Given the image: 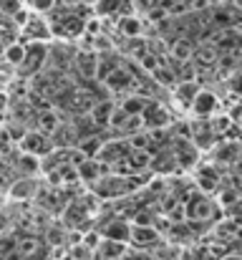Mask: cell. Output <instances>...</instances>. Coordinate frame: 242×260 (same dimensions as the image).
Wrapping results in <instances>:
<instances>
[{
	"instance_id": "1",
	"label": "cell",
	"mask_w": 242,
	"mask_h": 260,
	"mask_svg": "<svg viewBox=\"0 0 242 260\" xmlns=\"http://www.w3.org/2000/svg\"><path fill=\"white\" fill-rule=\"evenodd\" d=\"M182 207H184V217L187 220H210L215 215V205L204 197V192L189 194L187 205H182Z\"/></svg>"
},
{
	"instance_id": "2",
	"label": "cell",
	"mask_w": 242,
	"mask_h": 260,
	"mask_svg": "<svg viewBox=\"0 0 242 260\" xmlns=\"http://www.w3.org/2000/svg\"><path fill=\"white\" fill-rule=\"evenodd\" d=\"M101 84L109 88V91H114V93H124V91H129V88L134 86V74H129L126 69L116 66V69H111L101 79Z\"/></svg>"
},
{
	"instance_id": "3",
	"label": "cell",
	"mask_w": 242,
	"mask_h": 260,
	"mask_svg": "<svg viewBox=\"0 0 242 260\" xmlns=\"http://www.w3.org/2000/svg\"><path fill=\"white\" fill-rule=\"evenodd\" d=\"M20 147H23V152H28V154L46 157L48 149H51V142H48V137H46L43 132H28V134L20 137Z\"/></svg>"
},
{
	"instance_id": "4",
	"label": "cell",
	"mask_w": 242,
	"mask_h": 260,
	"mask_svg": "<svg viewBox=\"0 0 242 260\" xmlns=\"http://www.w3.org/2000/svg\"><path fill=\"white\" fill-rule=\"evenodd\" d=\"M169 121H171V116H169V111H166L164 106L147 101V106H144V111H142V124H144V126L161 129V126H166Z\"/></svg>"
},
{
	"instance_id": "5",
	"label": "cell",
	"mask_w": 242,
	"mask_h": 260,
	"mask_svg": "<svg viewBox=\"0 0 242 260\" xmlns=\"http://www.w3.org/2000/svg\"><path fill=\"white\" fill-rule=\"evenodd\" d=\"M46 58H48V48H46L43 43L33 41L30 46H25V56H23V63H20V66H25V69H30V71H38Z\"/></svg>"
},
{
	"instance_id": "6",
	"label": "cell",
	"mask_w": 242,
	"mask_h": 260,
	"mask_svg": "<svg viewBox=\"0 0 242 260\" xmlns=\"http://www.w3.org/2000/svg\"><path fill=\"white\" fill-rule=\"evenodd\" d=\"M129 154V144L126 142H109V144H103L101 142V147H98V152H96V157H98V162H116V159H121V157H126Z\"/></svg>"
},
{
	"instance_id": "7",
	"label": "cell",
	"mask_w": 242,
	"mask_h": 260,
	"mask_svg": "<svg viewBox=\"0 0 242 260\" xmlns=\"http://www.w3.org/2000/svg\"><path fill=\"white\" fill-rule=\"evenodd\" d=\"M159 240V230L154 225H131L129 230V243L134 245H154Z\"/></svg>"
},
{
	"instance_id": "8",
	"label": "cell",
	"mask_w": 242,
	"mask_h": 260,
	"mask_svg": "<svg viewBox=\"0 0 242 260\" xmlns=\"http://www.w3.org/2000/svg\"><path fill=\"white\" fill-rule=\"evenodd\" d=\"M212 23L222 30V28H230V25H237V5H230L225 8L222 3L220 5H212Z\"/></svg>"
},
{
	"instance_id": "9",
	"label": "cell",
	"mask_w": 242,
	"mask_h": 260,
	"mask_svg": "<svg viewBox=\"0 0 242 260\" xmlns=\"http://www.w3.org/2000/svg\"><path fill=\"white\" fill-rule=\"evenodd\" d=\"M189 109L194 114H199V116H212L215 109H217V96L210 93V91H197V96L192 99Z\"/></svg>"
},
{
	"instance_id": "10",
	"label": "cell",
	"mask_w": 242,
	"mask_h": 260,
	"mask_svg": "<svg viewBox=\"0 0 242 260\" xmlns=\"http://www.w3.org/2000/svg\"><path fill=\"white\" fill-rule=\"evenodd\" d=\"M8 194H10V200H30L33 194H38V182L33 177H23L10 184Z\"/></svg>"
},
{
	"instance_id": "11",
	"label": "cell",
	"mask_w": 242,
	"mask_h": 260,
	"mask_svg": "<svg viewBox=\"0 0 242 260\" xmlns=\"http://www.w3.org/2000/svg\"><path fill=\"white\" fill-rule=\"evenodd\" d=\"M129 230H131V222H126V220H111L101 230V238L116 240V243H129Z\"/></svg>"
},
{
	"instance_id": "12",
	"label": "cell",
	"mask_w": 242,
	"mask_h": 260,
	"mask_svg": "<svg viewBox=\"0 0 242 260\" xmlns=\"http://www.w3.org/2000/svg\"><path fill=\"white\" fill-rule=\"evenodd\" d=\"M197 91H199V84H197L194 79L177 81V84H174V99H177V104H182L184 109H189V104H192V99L197 96Z\"/></svg>"
},
{
	"instance_id": "13",
	"label": "cell",
	"mask_w": 242,
	"mask_h": 260,
	"mask_svg": "<svg viewBox=\"0 0 242 260\" xmlns=\"http://www.w3.org/2000/svg\"><path fill=\"white\" fill-rule=\"evenodd\" d=\"M114 109H116V101H111V99H103V101L93 104V106L88 109V111H91V124H93V126H106Z\"/></svg>"
},
{
	"instance_id": "14",
	"label": "cell",
	"mask_w": 242,
	"mask_h": 260,
	"mask_svg": "<svg viewBox=\"0 0 242 260\" xmlns=\"http://www.w3.org/2000/svg\"><path fill=\"white\" fill-rule=\"evenodd\" d=\"M215 152H217V162L235 165L237 154H240V142L237 139H225V142H220V147H215Z\"/></svg>"
},
{
	"instance_id": "15",
	"label": "cell",
	"mask_w": 242,
	"mask_h": 260,
	"mask_svg": "<svg viewBox=\"0 0 242 260\" xmlns=\"http://www.w3.org/2000/svg\"><path fill=\"white\" fill-rule=\"evenodd\" d=\"M101 170H103V162H98L96 157H86L79 167H76L79 179H83V182H96V179L101 177Z\"/></svg>"
},
{
	"instance_id": "16",
	"label": "cell",
	"mask_w": 242,
	"mask_h": 260,
	"mask_svg": "<svg viewBox=\"0 0 242 260\" xmlns=\"http://www.w3.org/2000/svg\"><path fill=\"white\" fill-rule=\"evenodd\" d=\"M23 56H25V46L15 41V43H10V46H5V48H3V56H0V58H5V63H8V66L18 69V66L23 63Z\"/></svg>"
},
{
	"instance_id": "17",
	"label": "cell",
	"mask_w": 242,
	"mask_h": 260,
	"mask_svg": "<svg viewBox=\"0 0 242 260\" xmlns=\"http://www.w3.org/2000/svg\"><path fill=\"white\" fill-rule=\"evenodd\" d=\"M96 56L98 53H93V51H83L76 56V66L86 79H93V74H96Z\"/></svg>"
},
{
	"instance_id": "18",
	"label": "cell",
	"mask_w": 242,
	"mask_h": 260,
	"mask_svg": "<svg viewBox=\"0 0 242 260\" xmlns=\"http://www.w3.org/2000/svg\"><path fill=\"white\" fill-rule=\"evenodd\" d=\"M119 33H124L126 38L142 36V20L136 15H121L119 18Z\"/></svg>"
},
{
	"instance_id": "19",
	"label": "cell",
	"mask_w": 242,
	"mask_h": 260,
	"mask_svg": "<svg viewBox=\"0 0 242 260\" xmlns=\"http://www.w3.org/2000/svg\"><path fill=\"white\" fill-rule=\"evenodd\" d=\"M15 250H18L23 258H36V255H38V238H33V235L15 238Z\"/></svg>"
},
{
	"instance_id": "20",
	"label": "cell",
	"mask_w": 242,
	"mask_h": 260,
	"mask_svg": "<svg viewBox=\"0 0 242 260\" xmlns=\"http://www.w3.org/2000/svg\"><path fill=\"white\" fill-rule=\"evenodd\" d=\"M192 53H194V48L189 46V41H177V43H171V48H169V56H171V61H179V63H187L189 58H192Z\"/></svg>"
},
{
	"instance_id": "21",
	"label": "cell",
	"mask_w": 242,
	"mask_h": 260,
	"mask_svg": "<svg viewBox=\"0 0 242 260\" xmlns=\"http://www.w3.org/2000/svg\"><path fill=\"white\" fill-rule=\"evenodd\" d=\"M18 172L23 174H38L41 170V162H38V157L36 154H28V152H23V154H18Z\"/></svg>"
},
{
	"instance_id": "22",
	"label": "cell",
	"mask_w": 242,
	"mask_h": 260,
	"mask_svg": "<svg viewBox=\"0 0 242 260\" xmlns=\"http://www.w3.org/2000/svg\"><path fill=\"white\" fill-rule=\"evenodd\" d=\"M56 129H58V114H53V111L38 114V132H43L46 137H51Z\"/></svg>"
},
{
	"instance_id": "23",
	"label": "cell",
	"mask_w": 242,
	"mask_h": 260,
	"mask_svg": "<svg viewBox=\"0 0 242 260\" xmlns=\"http://www.w3.org/2000/svg\"><path fill=\"white\" fill-rule=\"evenodd\" d=\"M152 76H154V81L161 84V86H174V84H177V74H174V69H169L166 63H159V66L152 71Z\"/></svg>"
},
{
	"instance_id": "24",
	"label": "cell",
	"mask_w": 242,
	"mask_h": 260,
	"mask_svg": "<svg viewBox=\"0 0 242 260\" xmlns=\"http://www.w3.org/2000/svg\"><path fill=\"white\" fill-rule=\"evenodd\" d=\"M119 106H121L126 114H142V111H144V106H147V99H144V96H139V93H129Z\"/></svg>"
},
{
	"instance_id": "25",
	"label": "cell",
	"mask_w": 242,
	"mask_h": 260,
	"mask_svg": "<svg viewBox=\"0 0 242 260\" xmlns=\"http://www.w3.org/2000/svg\"><path fill=\"white\" fill-rule=\"evenodd\" d=\"M119 8H121V0H96V5H93L96 18L114 15V13H119Z\"/></svg>"
},
{
	"instance_id": "26",
	"label": "cell",
	"mask_w": 242,
	"mask_h": 260,
	"mask_svg": "<svg viewBox=\"0 0 242 260\" xmlns=\"http://www.w3.org/2000/svg\"><path fill=\"white\" fill-rule=\"evenodd\" d=\"M98 147H101L98 134H86V139H81V142H79V149L86 154V157H96Z\"/></svg>"
},
{
	"instance_id": "27",
	"label": "cell",
	"mask_w": 242,
	"mask_h": 260,
	"mask_svg": "<svg viewBox=\"0 0 242 260\" xmlns=\"http://www.w3.org/2000/svg\"><path fill=\"white\" fill-rule=\"evenodd\" d=\"M126 144H129V149H149V144H152V139H149V134L147 132H131L129 134V139H126Z\"/></svg>"
},
{
	"instance_id": "28",
	"label": "cell",
	"mask_w": 242,
	"mask_h": 260,
	"mask_svg": "<svg viewBox=\"0 0 242 260\" xmlns=\"http://www.w3.org/2000/svg\"><path fill=\"white\" fill-rule=\"evenodd\" d=\"M126 119H129V114H126L121 106H116V109L111 111V116H109V124H106V126H109V129H119V132H121V129H124V124H126Z\"/></svg>"
},
{
	"instance_id": "29",
	"label": "cell",
	"mask_w": 242,
	"mask_h": 260,
	"mask_svg": "<svg viewBox=\"0 0 242 260\" xmlns=\"http://www.w3.org/2000/svg\"><path fill=\"white\" fill-rule=\"evenodd\" d=\"M159 63H164V61L159 58V53H154V51H147L144 56H139V66H142L144 71H149V74H152Z\"/></svg>"
},
{
	"instance_id": "30",
	"label": "cell",
	"mask_w": 242,
	"mask_h": 260,
	"mask_svg": "<svg viewBox=\"0 0 242 260\" xmlns=\"http://www.w3.org/2000/svg\"><path fill=\"white\" fill-rule=\"evenodd\" d=\"M237 202H240V194H237L235 187L220 192V205H222V207H237Z\"/></svg>"
},
{
	"instance_id": "31",
	"label": "cell",
	"mask_w": 242,
	"mask_h": 260,
	"mask_svg": "<svg viewBox=\"0 0 242 260\" xmlns=\"http://www.w3.org/2000/svg\"><path fill=\"white\" fill-rule=\"evenodd\" d=\"M197 53V58L202 61V63H215L217 61V48L215 46H202L199 51H194Z\"/></svg>"
},
{
	"instance_id": "32",
	"label": "cell",
	"mask_w": 242,
	"mask_h": 260,
	"mask_svg": "<svg viewBox=\"0 0 242 260\" xmlns=\"http://www.w3.org/2000/svg\"><path fill=\"white\" fill-rule=\"evenodd\" d=\"M98 243H101V235H98V233H86V235L81 238V245H83L86 250H91V253L98 248Z\"/></svg>"
},
{
	"instance_id": "33",
	"label": "cell",
	"mask_w": 242,
	"mask_h": 260,
	"mask_svg": "<svg viewBox=\"0 0 242 260\" xmlns=\"http://www.w3.org/2000/svg\"><path fill=\"white\" fill-rule=\"evenodd\" d=\"M10 250H15V238L8 233H0V255H5Z\"/></svg>"
},
{
	"instance_id": "34",
	"label": "cell",
	"mask_w": 242,
	"mask_h": 260,
	"mask_svg": "<svg viewBox=\"0 0 242 260\" xmlns=\"http://www.w3.org/2000/svg\"><path fill=\"white\" fill-rule=\"evenodd\" d=\"M56 3H58V0H30V8L38 10V13H48V10L56 8Z\"/></svg>"
},
{
	"instance_id": "35",
	"label": "cell",
	"mask_w": 242,
	"mask_h": 260,
	"mask_svg": "<svg viewBox=\"0 0 242 260\" xmlns=\"http://www.w3.org/2000/svg\"><path fill=\"white\" fill-rule=\"evenodd\" d=\"M20 8V0H0V13L3 15H13Z\"/></svg>"
},
{
	"instance_id": "36",
	"label": "cell",
	"mask_w": 242,
	"mask_h": 260,
	"mask_svg": "<svg viewBox=\"0 0 242 260\" xmlns=\"http://www.w3.org/2000/svg\"><path fill=\"white\" fill-rule=\"evenodd\" d=\"M177 205H179V197L169 194V197H164V202H161V212H164V215H169V212H171Z\"/></svg>"
},
{
	"instance_id": "37",
	"label": "cell",
	"mask_w": 242,
	"mask_h": 260,
	"mask_svg": "<svg viewBox=\"0 0 242 260\" xmlns=\"http://www.w3.org/2000/svg\"><path fill=\"white\" fill-rule=\"evenodd\" d=\"M161 0H134V8L136 10H142V13H147L149 8H154V5H159Z\"/></svg>"
},
{
	"instance_id": "38",
	"label": "cell",
	"mask_w": 242,
	"mask_h": 260,
	"mask_svg": "<svg viewBox=\"0 0 242 260\" xmlns=\"http://www.w3.org/2000/svg\"><path fill=\"white\" fill-rule=\"evenodd\" d=\"M10 149V134L8 132H0V154H5Z\"/></svg>"
},
{
	"instance_id": "39",
	"label": "cell",
	"mask_w": 242,
	"mask_h": 260,
	"mask_svg": "<svg viewBox=\"0 0 242 260\" xmlns=\"http://www.w3.org/2000/svg\"><path fill=\"white\" fill-rule=\"evenodd\" d=\"M131 225H152L149 212H136V217H134V222H131Z\"/></svg>"
},
{
	"instance_id": "40",
	"label": "cell",
	"mask_w": 242,
	"mask_h": 260,
	"mask_svg": "<svg viewBox=\"0 0 242 260\" xmlns=\"http://www.w3.org/2000/svg\"><path fill=\"white\" fill-rule=\"evenodd\" d=\"M10 230V217L5 212H0V233H8Z\"/></svg>"
},
{
	"instance_id": "41",
	"label": "cell",
	"mask_w": 242,
	"mask_h": 260,
	"mask_svg": "<svg viewBox=\"0 0 242 260\" xmlns=\"http://www.w3.org/2000/svg\"><path fill=\"white\" fill-rule=\"evenodd\" d=\"M0 258H3V260H25L20 253H18V250H10V253H5V255H0Z\"/></svg>"
},
{
	"instance_id": "42",
	"label": "cell",
	"mask_w": 242,
	"mask_h": 260,
	"mask_svg": "<svg viewBox=\"0 0 242 260\" xmlns=\"http://www.w3.org/2000/svg\"><path fill=\"white\" fill-rule=\"evenodd\" d=\"M220 260H240V253H227V255H222Z\"/></svg>"
},
{
	"instance_id": "43",
	"label": "cell",
	"mask_w": 242,
	"mask_h": 260,
	"mask_svg": "<svg viewBox=\"0 0 242 260\" xmlns=\"http://www.w3.org/2000/svg\"><path fill=\"white\" fill-rule=\"evenodd\" d=\"M220 3H225V0H207V5L212 8V5H220Z\"/></svg>"
},
{
	"instance_id": "44",
	"label": "cell",
	"mask_w": 242,
	"mask_h": 260,
	"mask_svg": "<svg viewBox=\"0 0 242 260\" xmlns=\"http://www.w3.org/2000/svg\"><path fill=\"white\" fill-rule=\"evenodd\" d=\"M3 48H5V46H3V43H0V56H3Z\"/></svg>"
},
{
	"instance_id": "45",
	"label": "cell",
	"mask_w": 242,
	"mask_h": 260,
	"mask_svg": "<svg viewBox=\"0 0 242 260\" xmlns=\"http://www.w3.org/2000/svg\"><path fill=\"white\" fill-rule=\"evenodd\" d=\"M33 260H46V258H33Z\"/></svg>"
}]
</instances>
